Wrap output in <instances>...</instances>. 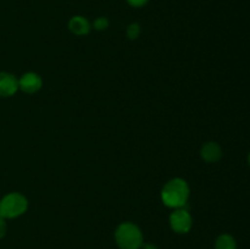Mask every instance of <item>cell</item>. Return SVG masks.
<instances>
[{"label":"cell","mask_w":250,"mask_h":249,"mask_svg":"<svg viewBox=\"0 0 250 249\" xmlns=\"http://www.w3.org/2000/svg\"><path fill=\"white\" fill-rule=\"evenodd\" d=\"M188 198H189V186L183 178H172L161 189V200L164 205L172 209L186 208Z\"/></svg>","instance_id":"1"},{"label":"cell","mask_w":250,"mask_h":249,"mask_svg":"<svg viewBox=\"0 0 250 249\" xmlns=\"http://www.w3.org/2000/svg\"><path fill=\"white\" fill-rule=\"evenodd\" d=\"M115 239L121 249H139L143 246V234L132 222H122L115 231Z\"/></svg>","instance_id":"2"},{"label":"cell","mask_w":250,"mask_h":249,"mask_svg":"<svg viewBox=\"0 0 250 249\" xmlns=\"http://www.w3.org/2000/svg\"><path fill=\"white\" fill-rule=\"evenodd\" d=\"M28 209V200L21 193H9L0 199V217L2 219H15Z\"/></svg>","instance_id":"3"},{"label":"cell","mask_w":250,"mask_h":249,"mask_svg":"<svg viewBox=\"0 0 250 249\" xmlns=\"http://www.w3.org/2000/svg\"><path fill=\"white\" fill-rule=\"evenodd\" d=\"M193 220L186 208L175 209L170 215V226L176 233H187L192 228Z\"/></svg>","instance_id":"4"},{"label":"cell","mask_w":250,"mask_h":249,"mask_svg":"<svg viewBox=\"0 0 250 249\" xmlns=\"http://www.w3.org/2000/svg\"><path fill=\"white\" fill-rule=\"evenodd\" d=\"M43 85L41 76L36 72H26L19 78V89L27 94H34Z\"/></svg>","instance_id":"5"},{"label":"cell","mask_w":250,"mask_h":249,"mask_svg":"<svg viewBox=\"0 0 250 249\" xmlns=\"http://www.w3.org/2000/svg\"><path fill=\"white\" fill-rule=\"evenodd\" d=\"M19 90V80L12 73L0 72V97H12Z\"/></svg>","instance_id":"6"},{"label":"cell","mask_w":250,"mask_h":249,"mask_svg":"<svg viewBox=\"0 0 250 249\" xmlns=\"http://www.w3.org/2000/svg\"><path fill=\"white\" fill-rule=\"evenodd\" d=\"M200 156L207 163H216L222 156L221 146L216 142H208L200 149Z\"/></svg>","instance_id":"7"},{"label":"cell","mask_w":250,"mask_h":249,"mask_svg":"<svg viewBox=\"0 0 250 249\" xmlns=\"http://www.w3.org/2000/svg\"><path fill=\"white\" fill-rule=\"evenodd\" d=\"M68 28L76 36H85L89 33L92 26L85 17L77 15V16L71 17V20L68 21Z\"/></svg>","instance_id":"8"},{"label":"cell","mask_w":250,"mask_h":249,"mask_svg":"<svg viewBox=\"0 0 250 249\" xmlns=\"http://www.w3.org/2000/svg\"><path fill=\"white\" fill-rule=\"evenodd\" d=\"M215 248L216 249H236L237 243L236 239L231 234H221L217 237L215 242Z\"/></svg>","instance_id":"9"},{"label":"cell","mask_w":250,"mask_h":249,"mask_svg":"<svg viewBox=\"0 0 250 249\" xmlns=\"http://www.w3.org/2000/svg\"><path fill=\"white\" fill-rule=\"evenodd\" d=\"M141 32H142L141 24L137 23V22H133V23H131L128 27H127L126 33L129 39L134 41V39H137L139 36H141Z\"/></svg>","instance_id":"10"},{"label":"cell","mask_w":250,"mask_h":249,"mask_svg":"<svg viewBox=\"0 0 250 249\" xmlns=\"http://www.w3.org/2000/svg\"><path fill=\"white\" fill-rule=\"evenodd\" d=\"M93 27H94L97 31H104L109 27V20L106 17H98L93 22Z\"/></svg>","instance_id":"11"},{"label":"cell","mask_w":250,"mask_h":249,"mask_svg":"<svg viewBox=\"0 0 250 249\" xmlns=\"http://www.w3.org/2000/svg\"><path fill=\"white\" fill-rule=\"evenodd\" d=\"M126 1L127 4L132 7H142L144 6V5H146V2H148L149 0H126Z\"/></svg>","instance_id":"12"},{"label":"cell","mask_w":250,"mask_h":249,"mask_svg":"<svg viewBox=\"0 0 250 249\" xmlns=\"http://www.w3.org/2000/svg\"><path fill=\"white\" fill-rule=\"evenodd\" d=\"M7 231V226H6V222H5V219L0 217V239L6 234Z\"/></svg>","instance_id":"13"},{"label":"cell","mask_w":250,"mask_h":249,"mask_svg":"<svg viewBox=\"0 0 250 249\" xmlns=\"http://www.w3.org/2000/svg\"><path fill=\"white\" fill-rule=\"evenodd\" d=\"M142 247H143V249H158L155 246H154V244H151V243H146V244H143Z\"/></svg>","instance_id":"14"},{"label":"cell","mask_w":250,"mask_h":249,"mask_svg":"<svg viewBox=\"0 0 250 249\" xmlns=\"http://www.w3.org/2000/svg\"><path fill=\"white\" fill-rule=\"evenodd\" d=\"M248 161H249V165H250V153H249V156H248Z\"/></svg>","instance_id":"15"}]
</instances>
